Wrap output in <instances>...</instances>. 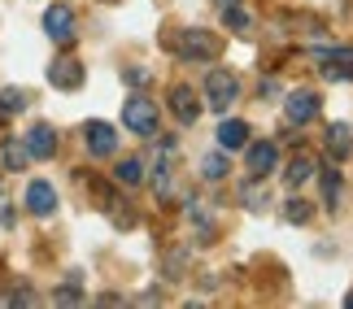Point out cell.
<instances>
[{
    "label": "cell",
    "instance_id": "cell-1",
    "mask_svg": "<svg viewBox=\"0 0 353 309\" xmlns=\"http://www.w3.org/2000/svg\"><path fill=\"white\" fill-rule=\"evenodd\" d=\"M166 48H170V52H179L183 61H214L223 44H219V35H214V31L188 26V31H174V35H166Z\"/></svg>",
    "mask_w": 353,
    "mask_h": 309
},
{
    "label": "cell",
    "instance_id": "cell-2",
    "mask_svg": "<svg viewBox=\"0 0 353 309\" xmlns=\"http://www.w3.org/2000/svg\"><path fill=\"white\" fill-rule=\"evenodd\" d=\"M236 96H240V83H236L232 70H210L205 74V105L214 114H227L236 105Z\"/></svg>",
    "mask_w": 353,
    "mask_h": 309
},
{
    "label": "cell",
    "instance_id": "cell-3",
    "mask_svg": "<svg viewBox=\"0 0 353 309\" xmlns=\"http://www.w3.org/2000/svg\"><path fill=\"white\" fill-rule=\"evenodd\" d=\"M122 122H127V131H135V136H153L157 131V105L148 96H127V105H122Z\"/></svg>",
    "mask_w": 353,
    "mask_h": 309
},
{
    "label": "cell",
    "instance_id": "cell-4",
    "mask_svg": "<svg viewBox=\"0 0 353 309\" xmlns=\"http://www.w3.org/2000/svg\"><path fill=\"white\" fill-rule=\"evenodd\" d=\"M319 74L327 83H353V48H323L319 52Z\"/></svg>",
    "mask_w": 353,
    "mask_h": 309
},
{
    "label": "cell",
    "instance_id": "cell-5",
    "mask_svg": "<svg viewBox=\"0 0 353 309\" xmlns=\"http://www.w3.org/2000/svg\"><path fill=\"white\" fill-rule=\"evenodd\" d=\"M44 35L52 44H70L74 39V9L70 5H48L44 9Z\"/></svg>",
    "mask_w": 353,
    "mask_h": 309
},
{
    "label": "cell",
    "instance_id": "cell-6",
    "mask_svg": "<svg viewBox=\"0 0 353 309\" xmlns=\"http://www.w3.org/2000/svg\"><path fill=\"white\" fill-rule=\"evenodd\" d=\"M26 209H31L35 218H52V213H57V187L44 183V179H31L26 183Z\"/></svg>",
    "mask_w": 353,
    "mask_h": 309
},
{
    "label": "cell",
    "instance_id": "cell-7",
    "mask_svg": "<svg viewBox=\"0 0 353 309\" xmlns=\"http://www.w3.org/2000/svg\"><path fill=\"white\" fill-rule=\"evenodd\" d=\"M22 144H26V153H31L35 161H48V157H57V131H52L48 122H35V127L22 136Z\"/></svg>",
    "mask_w": 353,
    "mask_h": 309
},
{
    "label": "cell",
    "instance_id": "cell-8",
    "mask_svg": "<svg viewBox=\"0 0 353 309\" xmlns=\"http://www.w3.org/2000/svg\"><path fill=\"white\" fill-rule=\"evenodd\" d=\"M283 118H288L292 127H305L319 118V92H292L288 105H283Z\"/></svg>",
    "mask_w": 353,
    "mask_h": 309
},
{
    "label": "cell",
    "instance_id": "cell-9",
    "mask_svg": "<svg viewBox=\"0 0 353 309\" xmlns=\"http://www.w3.org/2000/svg\"><path fill=\"white\" fill-rule=\"evenodd\" d=\"M83 140H88V153L92 157H110L118 149V131L110 122H88L83 127Z\"/></svg>",
    "mask_w": 353,
    "mask_h": 309
},
{
    "label": "cell",
    "instance_id": "cell-10",
    "mask_svg": "<svg viewBox=\"0 0 353 309\" xmlns=\"http://www.w3.org/2000/svg\"><path fill=\"white\" fill-rule=\"evenodd\" d=\"M48 83L61 87V92H74L79 83H83V65H79L74 57H57L48 65Z\"/></svg>",
    "mask_w": 353,
    "mask_h": 309
},
{
    "label": "cell",
    "instance_id": "cell-11",
    "mask_svg": "<svg viewBox=\"0 0 353 309\" xmlns=\"http://www.w3.org/2000/svg\"><path fill=\"white\" fill-rule=\"evenodd\" d=\"M170 114L179 118L183 127H192V122H196L201 105H196V92L188 87V83H174V87H170Z\"/></svg>",
    "mask_w": 353,
    "mask_h": 309
},
{
    "label": "cell",
    "instance_id": "cell-12",
    "mask_svg": "<svg viewBox=\"0 0 353 309\" xmlns=\"http://www.w3.org/2000/svg\"><path fill=\"white\" fill-rule=\"evenodd\" d=\"M275 161H279L275 140H257L253 149H249V174H257V179H266V174L275 170Z\"/></svg>",
    "mask_w": 353,
    "mask_h": 309
},
{
    "label": "cell",
    "instance_id": "cell-13",
    "mask_svg": "<svg viewBox=\"0 0 353 309\" xmlns=\"http://www.w3.org/2000/svg\"><path fill=\"white\" fill-rule=\"evenodd\" d=\"M244 144H249V122H240V118H223V127H219V149H223V153H240Z\"/></svg>",
    "mask_w": 353,
    "mask_h": 309
},
{
    "label": "cell",
    "instance_id": "cell-14",
    "mask_svg": "<svg viewBox=\"0 0 353 309\" xmlns=\"http://www.w3.org/2000/svg\"><path fill=\"white\" fill-rule=\"evenodd\" d=\"M314 170H319L314 157H310V153H296V157L288 161V174H283V183H288V187H301V183L314 179Z\"/></svg>",
    "mask_w": 353,
    "mask_h": 309
},
{
    "label": "cell",
    "instance_id": "cell-15",
    "mask_svg": "<svg viewBox=\"0 0 353 309\" xmlns=\"http://www.w3.org/2000/svg\"><path fill=\"white\" fill-rule=\"evenodd\" d=\"M327 153H332L336 161H345V157L353 153V131H349L345 122H332V127H327Z\"/></svg>",
    "mask_w": 353,
    "mask_h": 309
},
{
    "label": "cell",
    "instance_id": "cell-16",
    "mask_svg": "<svg viewBox=\"0 0 353 309\" xmlns=\"http://www.w3.org/2000/svg\"><path fill=\"white\" fill-rule=\"evenodd\" d=\"M240 200H244L249 209H257V213H262V209H270V187H266V183L253 174V179L240 187Z\"/></svg>",
    "mask_w": 353,
    "mask_h": 309
},
{
    "label": "cell",
    "instance_id": "cell-17",
    "mask_svg": "<svg viewBox=\"0 0 353 309\" xmlns=\"http://www.w3.org/2000/svg\"><path fill=\"white\" fill-rule=\"evenodd\" d=\"M114 183L118 187H140L144 183V161H135V157L118 161V166H114Z\"/></svg>",
    "mask_w": 353,
    "mask_h": 309
},
{
    "label": "cell",
    "instance_id": "cell-18",
    "mask_svg": "<svg viewBox=\"0 0 353 309\" xmlns=\"http://www.w3.org/2000/svg\"><path fill=\"white\" fill-rule=\"evenodd\" d=\"M26 109V92L22 87H0V118H13Z\"/></svg>",
    "mask_w": 353,
    "mask_h": 309
},
{
    "label": "cell",
    "instance_id": "cell-19",
    "mask_svg": "<svg viewBox=\"0 0 353 309\" xmlns=\"http://www.w3.org/2000/svg\"><path fill=\"white\" fill-rule=\"evenodd\" d=\"M319 174H323V196H327V205H336V200H341V187H345V179H341V174H336L332 166H323Z\"/></svg>",
    "mask_w": 353,
    "mask_h": 309
},
{
    "label": "cell",
    "instance_id": "cell-20",
    "mask_svg": "<svg viewBox=\"0 0 353 309\" xmlns=\"http://www.w3.org/2000/svg\"><path fill=\"white\" fill-rule=\"evenodd\" d=\"M26 161H31L26 144H22V140H9V144H5V166H9V170H22Z\"/></svg>",
    "mask_w": 353,
    "mask_h": 309
},
{
    "label": "cell",
    "instance_id": "cell-21",
    "mask_svg": "<svg viewBox=\"0 0 353 309\" xmlns=\"http://www.w3.org/2000/svg\"><path fill=\"white\" fill-rule=\"evenodd\" d=\"M223 26L227 31H249V13L240 5H223Z\"/></svg>",
    "mask_w": 353,
    "mask_h": 309
},
{
    "label": "cell",
    "instance_id": "cell-22",
    "mask_svg": "<svg viewBox=\"0 0 353 309\" xmlns=\"http://www.w3.org/2000/svg\"><path fill=\"white\" fill-rule=\"evenodd\" d=\"M310 213H314V209H310L305 200H288V205H283V218H288L292 226H301V222H310Z\"/></svg>",
    "mask_w": 353,
    "mask_h": 309
},
{
    "label": "cell",
    "instance_id": "cell-23",
    "mask_svg": "<svg viewBox=\"0 0 353 309\" xmlns=\"http://www.w3.org/2000/svg\"><path fill=\"white\" fill-rule=\"evenodd\" d=\"M201 170H205V179H210V183H219V179H227V161H223L219 153H214V157H205V161H201Z\"/></svg>",
    "mask_w": 353,
    "mask_h": 309
},
{
    "label": "cell",
    "instance_id": "cell-24",
    "mask_svg": "<svg viewBox=\"0 0 353 309\" xmlns=\"http://www.w3.org/2000/svg\"><path fill=\"white\" fill-rule=\"evenodd\" d=\"M153 187H157V196H166V192H170V161H157V170H153Z\"/></svg>",
    "mask_w": 353,
    "mask_h": 309
},
{
    "label": "cell",
    "instance_id": "cell-25",
    "mask_svg": "<svg viewBox=\"0 0 353 309\" xmlns=\"http://www.w3.org/2000/svg\"><path fill=\"white\" fill-rule=\"evenodd\" d=\"M127 83L131 87H148V83H153V74H148L144 65H131V70H127Z\"/></svg>",
    "mask_w": 353,
    "mask_h": 309
},
{
    "label": "cell",
    "instance_id": "cell-26",
    "mask_svg": "<svg viewBox=\"0 0 353 309\" xmlns=\"http://www.w3.org/2000/svg\"><path fill=\"white\" fill-rule=\"evenodd\" d=\"M57 301L61 305H74V301H83V292H79V284H65V288H57Z\"/></svg>",
    "mask_w": 353,
    "mask_h": 309
},
{
    "label": "cell",
    "instance_id": "cell-27",
    "mask_svg": "<svg viewBox=\"0 0 353 309\" xmlns=\"http://www.w3.org/2000/svg\"><path fill=\"white\" fill-rule=\"evenodd\" d=\"M9 301H13V305H35L39 297H35V292H31V288H18V292H13V297H9Z\"/></svg>",
    "mask_w": 353,
    "mask_h": 309
},
{
    "label": "cell",
    "instance_id": "cell-28",
    "mask_svg": "<svg viewBox=\"0 0 353 309\" xmlns=\"http://www.w3.org/2000/svg\"><path fill=\"white\" fill-rule=\"evenodd\" d=\"M223 5H240V0H223Z\"/></svg>",
    "mask_w": 353,
    "mask_h": 309
},
{
    "label": "cell",
    "instance_id": "cell-29",
    "mask_svg": "<svg viewBox=\"0 0 353 309\" xmlns=\"http://www.w3.org/2000/svg\"><path fill=\"white\" fill-rule=\"evenodd\" d=\"M345 305H353V297H349V301H345Z\"/></svg>",
    "mask_w": 353,
    "mask_h": 309
}]
</instances>
